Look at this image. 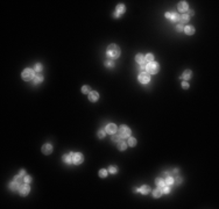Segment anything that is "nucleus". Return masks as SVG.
I'll return each mask as SVG.
<instances>
[{
	"mask_svg": "<svg viewBox=\"0 0 219 209\" xmlns=\"http://www.w3.org/2000/svg\"><path fill=\"white\" fill-rule=\"evenodd\" d=\"M107 56L110 58H118L120 56V49L115 45V44H111L107 47Z\"/></svg>",
	"mask_w": 219,
	"mask_h": 209,
	"instance_id": "1",
	"label": "nucleus"
},
{
	"mask_svg": "<svg viewBox=\"0 0 219 209\" xmlns=\"http://www.w3.org/2000/svg\"><path fill=\"white\" fill-rule=\"evenodd\" d=\"M146 70H147L146 72H148L149 74H155V73H157V71H159V64L155 62L149 63V64L146 66Z\"/></svg>",
	"mask_w": 219,
	"mask_h": 209,
	"instance_id": "2",
	"label": "nucleus"
},
{
	"mask_svg": "<svg viewBox=\"0 0 219 209\" xmlns=\"http://www.w3.org/2000/svg\"><path fill=\"white\" fill-rule=\"evenodd\" d=\"M131 135V129H129L127 125H121L119 128V136L121 138H127Z\"/></svg>",
	"mask_w": 219,
	"mask_h": 209,
	"instance_id": "3",
	"label": "nucleus"
},
{
	"mask_svg": "<svg viewBox=\"0 0 219 209\" xmlns=\"http://www.w3.org/2000/svg\"><path fill=\"white\" fill-rule=\"evenodd\" d=\"M33 78H34V71H33L32 69H26V70L22 72V79H23V80L28 81V80H32Z\"/></svg>",
	"mask_w": 219,
	"mask_h": 209,
	"instance_id": "4",
	"label": "nucleus"
},
{
	"mask_svg": "<svg viewBox=\"0 0 219 209\" xmlns=\"http://www.w3.org/2000/svg\"><path fill=\"white\" fill-rule=\"evenodd\" d=\"M149 80H150V76H149V73L148 72H141L140 73V76H139V81L141 84H147V83H149Z\"/></svg>",
	"mask_w": 219,
	"mask_h": 209,
	"instance_id": "5",
	"label": "nucleus"
},
{
	"mask_svg": "<svg viewBox=\"0 0 219 209\" xmlns=\"http://www.w3.org/2000/svg\"><path fill=\"white\" fill-rule=\"evenodd\" d=\"M83 159H84V157H83V155H82V153H79V152H76V153H74V157H72V162H74V164H76V165H79V164H82V163H83Z\"/></svg>",
	"mask_w": 219,
	"mask_h": 209,
	"instance_id": "6",
	"label": "nucleus"
},
{
	"mask_svg": "<svg viewBox=\"0 0 219 209\" xmlns=\"http://www.w3.org/2000/svg\"><path fill=\"white\" fill-rule=\"evenodd\" d=\"M105 131H106L107 134H110V135H114V132L117 131V125L114 124V123H110V124L106 125Z\"/></svg>",
	"mask_w": 219,
	"mask_h": 209,
	"instance_id": "7",
	"label": "nucleus"
},
{
	"mask_svg": "<svg viewBox=\"0 0 219 209\" xmlns=\"http://www.w3.org/2000/svg\"><path fill=\"white\" fill-rule=\"evenodd\" d=\"M29 191H30V187H29L27 183H25V185L20 186V188H19V192H20V194H21V195H28Z\"/></svg>",
	"mask_w": 219,
	"mask_h": 209,
	"instance_id": "8",
	"label": "nucleus"
},
{
	"mask_svg": "<svg viewBox=\"0 0 219 209\" xmlns=\"http://www.w3.org/2000/svg\"><path fill=\"white\" fill-rule=\"evenodd\" d=\"M166 17L169 19L170 21H172V22L180 20V15H178V14H176V13H170V12H169V13H166Z\"/></svg>",
	"mask_w": 219,
	"mask_h": 209,
	"instance_id": "9",
	"label": "nucleus"
},
{
	"mask_svg": "<svg viewBox=\"0 0 219 209\" xmlns=\"http://www.w3.org/2000/svg\"><path fill=\"white\" fill-rule=\"evenodd\" d=\"M98 98H99V94H98V92H96V91H92V92L89 93V100H90L91 102H96L97 100H98Z\"/></svg>",
	"mask_w": 219,
	"mask_h": 209,
	"instance_id": "10",
	"label": "nucleus"
},
{
	"mask_svg": "<svg viewBox=\"0 0 219 209\" xmlns=\"http://www.w3.org/2000/svg\"><path fill=\"white\" fill-rule=\"evenodd\" d=\"M51 151H53V146H51V144H44V145L42 146V152L44 153V155H50Z\"/></svg>",
	"mask_w": 219,
	"mask_h": 209,
	"instance_id": "11",
	"label": "nucleus"
},
{
	"mask_svg": "<svg viewBox=\"0 0 219 209\" xmlns=\"http://www.w3.org/2000/svg\"><path fill=\"white\" fill-rule=\"evenodd\" d=\"M177 8H178V10L180 12H182V13H184V12H187L188 10V4L185 2V1H181L180 4H178V6H177Z\"/></svg>",
	"mask_w": 219,
	"mask_h": 209,
	"instance_id": "12",
	"label": "nucleus"
},
{
	"mask_svg": "<svg viewBox=\"0 0 219 209\" xmlns=\"http://www.w3.org/2000/svg\"><path fill=\"white\" fill-rule=\"evenodd\" d=\"M72 157H74V153L72 152H70V153H68V155H64L63 156V160H64L67 164H72Z\"/></svg>",
	"mask_w": 219,
	"mask_h": 209,
	"instance_id": "13",
	"label": "nucleus"
},
{
	"mask_svg": "<svg viewBox=\"0 0 219 209\" xmlns=\"http://www.w3.org/2000/svg\"><path fill=\"white\" fill-rule=\"evenodd\" d=\"M43 81V76L42 74H36L34 78H33V84L34 85H38Z\"/></svg>",
	"mask_w": 219,
	"mask_h": 209,
	"instance_id": "14",
	"label": "nucleus"
},
{
	"mask_svg": "<svg viewBox=\"0 0 219 209\" xmlns=\"http://www.w3.org/2000/svg\"><path fill=\"white\" fill-rule=\"evenodd\" d=\"M191 76H192V72H191L190 70H185L184 72L182 73L181 78L183 79V80H188V79H190V78H191Z\"/></svg>",
	"mask_w": 219,
	"mask_h": 209,
	"instance_id": "15",
	"label": "nucleus"
},
{
	"mask_svg": "<svg viewBox=\"0 0 219 209\" xmlns=\"http://www.w3.org/2000/svg\"><path fill=\"white\" fill-rule=\"evenodd\" d=\"M135 61L139 63V64H141V65H144V63H146V61H144V56H142L141 53H138V55L135 56Z\"/></svg>",
	"mask_w": 219,
	"mask_h": 209,
	"instance_id": "16",
	"label": "nucleus"
},
{
	"mask_svg": "<svg viewBox=\"0 0 219 209\" xmlns=\"http://www.w3.org/2000/svg\"><path fill=\"white\" fill-rule=\"evenodd\" d=\"M10 188H11L12 191H16V189H19V188H20V183L14 180L13 183H10Z\"/></svg>",
	"mask_w": 219,
	"mask_h": 209,
	"instance_id": "17",
	"label": "nucleus"
},
{
	"mask_svg": "<svg viewBox=\"0 0 219 209\" xmlns=\"http://www.w3.org/2000/svg\"><path fill=\"white\" fill-rule=\"evenodd\" d=\"M184 31H185V34L188 35H192L193 33H195V28L192 26H187L184 28Z\"/></svg>",
	"mask_w": 219,
	"mask_h": 209,
	"instance_id": "18",
	"label": "nucleus"
},
{
	"mask_svg": "<svg viewBox=\"0 0 219 209\" xmlns=\"http://www.w3.org/2000/svg\"><path fill=\"white\" fill-rule=\"evenodd\" d=\"M189 19H190V16L188 15V14H185V13L180 16V21H181L182 23H187V22H189Z\"/></svg>",
	"mask_w": 219,
	"mask_h": 209,
	"instance_id": "19",
	"label": "nucleus"
},
{
	"mask_svg": "<svg viewBox=\"0 0 219 209\" xmlns=\"http://www.w3.org/2000/svg\"><path fill=\"white\" fill-rule=\"evenodd\" d=\"M126 148H127V143L121 142V141L118 143V149H119L120 151H125V150H126Z\"/></svg>",
	"mask_w": 219,
	"mask_h": 209,
	"instance_id": "20",
	"label": "nucleus"
},
{
	"mask_svg": "<svg viewBox=\"0 0 219 209\" xmlns=\"http://www.w3.org/2000/svg\"><path fill=\"white\" fill-rule=\"evenodd\" d=\"M139 192H140L141 194H143V195H147V194L149 193V187L144 185V186H142V187H141V188L139 189Z\"/></svg>",
	"mask_w": 219,
	"mask_h": 209,
	"instance_id": "21",
	"label": "nucleus"
},
{
	"mask_svg": "<svg viewBox=\"0 0 219 209\" xmlns=\"http://www.w3.org/2000/svg\"><path fill=\"white\" fill-rule=\"evenodd\" d=\"M125 10H126V7H125L124 5H118L117 6V13L118 14L121 15L123 13H125Z\"/></svg>",
	"mask_w": 219,
	"mask_h": 209,
	"instance_id": "22",
	"label": "nucleus"
},
{
	"mask_svg": "<svg viewBox=\"0 0 219 209\" xmlns=\"http://www.w3.org/2000/svg\"><path fill=\"white\" fill-rule=\"evenodd\" d=\"M161 195H162V191H161V188H156L154 192H153V196L154 198H161Z\"/></svg>",
	"mask_w": 219,
	"mask_h": 209,
	"instance_id": "23",
	"label": "nucleus"
},
{
	"mask_svg": "<svg viewBox=\"0 0 219 209\" xmlns=\"http://www.w3.org/2000/svg\"><path fill=\"white\" fill-rule=\"evenodd\" d=\"M144 61L147 63H152L154 61V56H153V53H147L146 56H144Z\"/></svg>",
	"mask_w": 219,
	"mask_h": 209,
	"instance_id": "24",
	"label": "nucleus"
},
{
	"mask_svg": "<svg viewBox=\"0 0 219 209\" xmlns=\"http://www.w3.org/2000/svg\"><path fill=\"white\" fill-rule=\"evenodd\" d=\"M156 185L159 186V188L163 187V186L166 185V181H164V179H161V178H159V179H156Z\"/></svg>",
	"mask_w": 219,
	"mask_h": 209,
	"instance_id": "25",
	"label": "nucleus"
},
{
	"mask_svg": "<svg viewBox=\"0 0 219 209\" xmlns=\"http://www.w3.org/2000/svg\"><path fill=\"white\" fill-rule=\"evenodd\" d=\"M127 143H128L129 146H135V144H136V139H135L134 137H129Z\"/></svg>",
	"mask_w": 219,
	"mask_h": 209,
	"instance_id": "26",
	"label": "nucleus"
},
{
	"mask_svg": "<svg viewBox=\"0 0 219 209\" xmlns=\"http://www.w3.org/2000/svg\"><path fill=\"white\" fill-rule=\"evenodd\" d=\"M91 92V88H90V86H87V85H85V86H83L82 87V93H84V94H89Z\"/></svg>",
	"mask_w": 219,
	"mask_h": 209,
	"instance_id": "27",
	"label": "nucleus"
},
{
	"mask_svg": "<svg viewBox=\"0 0 219 209\" xmlns=\"http://www.w3.org/2000/svg\"><path fill=\"white\" fill-rule=\"evenodd\" d=\"M164 181H166V183L168 185V186H170V185L174 183V178H172V177H167L166 179H164Z\"/></svg>",
	"mask_w": 219,
	"mask_h": 209,
	"instance_id": "28",
	"label": "nucleus"
},
{
	"mask_svg": "<svg viewBox=\"0 0 219 209\" xmlns=\"http://www.w3.org/2000/svg\"><path fill=\"white\" fill-rule=\"evenodd\" d=\"M121 141V137L119 135H113L112 136V142H114V143H119V142Z\"/></svg>",
	"mask_w": 219,
	"mask_h": 209,
	"instance_id": "29",
	"label": "nucleus"
},
{
	"mask_svg": "<svg viewBox=\"0 0 219 209\" xmlns=\"http://www.w3.org/2000/svg\"><path fill=\"white\" fill-rule=\"evenodd\" d=\"M99 177H100V178H106L107 177V171H106V170L102 168V170L99 171Z\"/></svg>",
	"mask_w": 219,
	"mask_h": 209,
	"instance_id": "30",
	"label": "nucleus"
},
{
	"mask_svg": "<svg viewBox=\"0 0 219 209\" xmlns=\"http://www.w3.org/2000/svg\"><path fill=\"white\" fill-rule=\"evenodd\" d=\"M161 191H162V193H166V194H168L169 192H170V188L168 187V186H163V187H161Z\"/></svg>",
	"mask_w": 219,
	"mask_h": 209,
	"instance_id": "31",
	"label": "nucleus"
},
{
	"mask_svg": "<svg viewBox=\"0 0 219 209\" xmlns=\"http://www.w3.org/2000/svg\"><path fill=\"white\" fill-rule=\"evenodd\" d=\"M42 64L41 63H38L36 65H35V71H38V72H41L42 71Z\"/></svg>",
	"mask_w": 219,
	"mask_h": 209,
	"instance_id": "32",
	"label": "nucleus"
},
{
	"mask_svg": "<svg viewBox=\"0 0 219 209\" xmlns=\"http://www.w3.org/2000/svg\"><path fill=\"white\" fill-rule=\"evenodd\" d=\"M105 66H106V68H113V66H114V63H113L112 61H106V62H105Z\"/></svg>",
	"mask_w": 219,
	"mask_h": 209,
	"instance_id": "33",
	"label": "nucleus"
},
{
	"mask_svg": "<svg viewBox=\"0 0 219 209\" xmlns=\"http://www.w3.org/2000/svg\"><path fill=\"white\" fill-rule=\"evenodd\" d=\"M23 181H25L26 183H30V181H32V177H30V175H25V178H23Z\"/></svg>",
	"mask_w": 219,
	"mask_h": 209,
	"instance_id": "34",
	"label": "nucleus"
},
{
	"mask_svg": "<svg viewBox=\"0 0 219 209\" xmlns=\"http://www.w3.org/2000/svg\"><path fill=\"white\" fill-rule=\"evenodd\" d=\"M105 132H106V131H104V130H102V129H100V130L98 131V137H99V138H104V136H105Z\"/></svg>",
	"mask_w": 219,
	"mask_h": 209,
	"instance_id": "35",
	"label": "nucleus"
},
{
	"mask_svg": "<svg viewBox=\"0 0 219 209\" xmlns=\"http://www.w3.org/2000/svg\"><path fill=\"white\" fill-rule=\"evenodd\" d=\"M176 29H177V31H184V26H183L182 23H180V25H177Z\"/></svg>",
	"mask_w": 219,
	"mask_h": 209,
	"instance_id": "36",
	"label": "nucleus"
},
{
	"mask_svg": "<svg viewBox=\"0 0 219 209\" xmlns=\"http://www.w3.org/2000/svg\"><path fill=\"white\" fill-rule=\"evenodd\" d=\"M182 183V178L181 177H177L174 179V183H177V185H180Z\"/></svg>",
	"mask_w": 219,
	"mask_h": 209,
	"instance_id": "37",
	"label": "nucleus"
},
{
	"mask_svg": "<svg viewBox=\"0 0 219 209\" xmlns=\"http://www.w3.org/2000/svg\"><path fill=\"white\" fill-rule=\"evenodd\" d=\"M108 171H110L111 173H117V167H115V166H110Z\"/></svg>",
	"mask_w": 219,
	"mask_h": 209,
	"instance_id": "38",
	"label": "nucleus"
},
{
	"mask_svg": "<svg viewBox=\"0 0 219 209\" xmlns=\"http://www.w3.org/2000/svg\"><path fill=\"white\" fill-rule=\"evenodd\" d=\"M182 88H184V89L189 88V84H188L187 81H183V83H182Z\"/></svg>",
	"mask_w": 219,
	"mask_h": 209,
	"instance_id": "39",
	"label": "nucleus"
},
{
	"mask_svg": "<svg viewBox=\"0 0 219 209\" xmlns=\"http://www.w3.org/2000/svg\"><path fill=\"white\" fill-rule=\"evenodd\" d=\"M25 175H26V172H25V170H21V171H20V173H19V177H20V178H25Z\"/></svg>",
	"mask_w": 219,
	"mask_h": 209,
	"instance_id": "40",
	"label": "nucleus"
},
{
	"mask_svg": "<svg viewBox=\"0 0 219 209\" xmlns=\"http://www.w3.org/2000/svg\"><path fill=\"white\" fill-rule=\"evenodd\" d=\"M177 173H178V170H177V168H175V170H172L171 172H169V174H171V175H176Z\"/></svg>",
	"mask_w": 219,
	"mask_h": 209,
	"instance_id": "41",
	"label": "nucleus"
},
{
	"mask_svg": "<svg viewBox=\"0 0 219 209\" xmlns=\"http://www.w3.org/2000/svg\"><path fill=\"white\" fill-rule=\"evenodd\" d=\"M193 14H195V12H193V10H190L188 15H189V16H191V15H193Z\"/></svg>",
	"mask_w": 219,
	"mask_h": 209,
	"instance_id": "42",
	"label": "nucleus"
},
{
	"mask_svg": "<svg viewBox=\"0 0 219 209\" xmlns=\"http://www.w3.org/2000/svg\"><path fill=\"white\" fill-rule=\"evenodd\" d=\"M113 16H114V17H119V16H120V14H118L117 12H115V13L113 14Z\"/></svg>",
	"mask_w": 219,
	"mask_h": 209,
	"instance_id": "43",
	"label": "nucleus"
}]
</instances>
